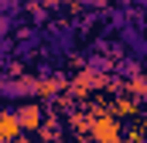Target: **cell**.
<instances>
[{
    "label": "cell",
    "instance_id": "cell-2",
    "mask_svg": "<svg viewBox=\"0 0 147 143\" xmlns=\"http://www.w3.org/2000/svg\"><path fill=\"white\" fill-rule=\"evenodd\" d=\"M14 116H17V123H21L24 133H38V126L45 123V112H41V106H34V102H24L21 109H14Z\"/></svg>",
    "mask_w": 147,
    "mask_h": 143
},
{
    "label": "cell",
    "instance_id": "cell-4",
    "mask_svg": "<svg viewBox=\"0 0 147 143\" xmlns=\"http://www.w3.org/2000/svg\"><path fill=\"white\" fill-rule=\"evenodd\" d=\"M65 82L62 78H38V96H55Z\"/></svg>",
    "mask_w": 147,
    "mask_h": 143
},
{
    "label": "cell",
    "instance_id": "cell-3",
    "mask_svg": "<svg viewBox=\"0 0 147 143\" xmlns=\"http://www.w3.org/2000/svg\"><path fill=\"white\" fill-rule=\"evenodd\" d=\"M21 123H17V116L10 112V109H3L0 112V143H14V140H21Z\"/></svg>",
    "mask_w": 147,
    "mask_h": 143
},
{
    "label": "cell",
    "instance_id": "cell-1",
    "mask_svg": "<svg viewBox=\"0 0 147 143\" xmlns=\"http://www.w3.org/2000/svg\"><path fill=\"white\" fill-rule=\"evenodd\" d=\"M86 130H89V136L92 143H120V123H116V116L106 112V109H96L89 119H86Z\"/></svg>",
    "mask_w": 147,
    "mask_h": 143
}]
</instances>
